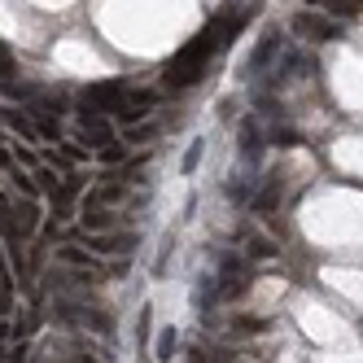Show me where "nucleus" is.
I'll use <instances>...</instances> for the list:
<instances>
[{
  "instance_id": "nucleus-24",
  "label": "nucleus",
  "mask_w": 363,
  "mask_h": 363,
  "mask_svg": "<svg viewBox=\"0 0 363 363\" xmlns=\"http://www.w3.org/2000/svg\"><path fill=\"white\" fill-rule=\"evenodd\" d=\"M0 171H5V175H13V171H18V158L9 153V145H0Z\"/></svg>"
},
{
  "instance_id": "nucleus-4",
  "label": "nucleus",
  "mask_w": 363,
  "mask_h": 363,
  "mask_svg": "<svg viewBox=\"0 0 363 363\" xmlns=\"http://www.w3.org/2000/svg\"><path fill=\"white\" fill-rule=\"evenodd\" d=\"M74 127H79L84 149H106L114 140V123L110 114H74Z\"/></svg>"
},
{
  "instance_id": "nucleus-2",
  "label": "nucleus",
  "mask_w": 363,
  "mask_h": 363,
  "mask_svg": "<svg viewBox=\"0 0 363 363\" xmlns=\"http://www.w3.org/2000/svg\"><path fill=\"white\" fill-rule=\"evenodd\" d=\"M123 92H127V88H123L118 79H110V84H92V88L79 92V106H70V110H74V114H110V118H114Z\"/></svg>"
},
{
  "instance_id": "nucleus-22",
  "label": "nucleus",
  "mask_w": 363,
  "mask_h": 363,
  "mask_svg": "<svg viewBox=\"0 0 363 363\" xmlns=\"http://www.w3.org/2000/svg\"><path fill=\"white\" fill-rule=\"evenodd\" d=\"M158 132V123H145V127H127V140H149Z\"/></svg>"
},
{
  "instance_id": "nucleus-12",
  "label": "nucleus",
  "mask_w": 363,
  "mask_h": 363,
  "mask_svg": "<svg viewBox=\"0 0 363 363\" xmlns=\"http://www.w3.org/2000/svg\"><path fill=\"white\" fill-rule=\"evenodd\" d=\"M74 197H79V179H70V184H62V189L53 193V215H57V219H70Z\"/></svg>"
},
{
  "instance_id": "nucleus-5",
  "label": "nucleus",
  "mask_w": 363,
  "mask_h": 363,
  "mask_svg": "<svg viewBox=\"0 0 363 363\" xmlns=\"http://www.w3.org/2000/svg\"><path fill=\"white\" fill-rule=\"evenodd\" d=\"M280 53H284V35H280V31H267L263 40H258V48L245 57V74H250V79H258V74H263Z\"/></svg>"
},
{
  "instance_id": "nucleus-7",
  "label": "nucleus",
  "mask_w": 363,
  "mask_h": 363,
  "mask_svg": "<svg viewBox=\"0 0 363 363\" xmlns=\"http://www.w3.org/2000/svg\"><path fill=\"white\" fill-rule=\"evenodd\" d=\"M88 241V250L96 254V258H106V254H118V258H127L136 250V237L132 232H118V237H84Z\"/></svg>"
},
{
  "instance_id": "nucleus-20",
  "label": "nucleus",
  "mask_w": 363,
  "mask_h": 363,
  "mask_svg": "<svg viewBox=\"0 0 363 363\" xmlns=\"http://www.w3.org/2000/svg\"><path fill=\"white\" fill-rule=\"evenodd\" d=\"M35 179H40V189H44V193H48V197H53V193H57V189H62V179H57V175H53V171H48V167H40V171H35Z\"/></svg>"
},
{
  "instance_id": "nucleus-21",
  "label": "nucleus",
  "mask_w": 363,
  "mask_h": 363,
  "mask_svg": "<svg viewBox=\"0 0 363 363\" xmlns=\"http://www.w3.org/2000/svg\"><path fill=\"white\" fill-rule=\"evenodd\" d=\"M272 145H298V132H294V127H276V132H272Z\"/></svg>"
},
{
  "instance_id": "nucleus-10",
  "label": "nucleus",
  "mask_w": 363,
  "mask_h": 363,
  "mask_svg": "<svg viewBox=\"0 0 363 363\" xmlns=\"http://www.w3.org/2000/svg\"><path fill=\"white\" fill-rule=\"evenodd\" d=\"M57 258H62L66 267H74V272H92V276L106 272V263H101L96 254H84V250H74V245H57Z\"/></svg>"
},
{
  "instance_id": "nucleus-3",
  "label": "nucleus",
  "mask_w": 363,
  "mask_h": 363,
  "mask_svg": "<svg viewBox=\"0 0 363 363\" xmlns=\"http://www.w3.org/2000/svg\"><path fill=\"white\" fill-rule=\"evenodd\" d=\"M289 31H294V35H302V40L324 44V40H337V18L315 13V9H302V13H294V18H289Z\"/></svg>"
},
{
  "instance_id": "nucleus-17",
  "label": "nucleus",
  "mask_w": 363,
  "mask_h": 363,
  "mask_svg": "<svg viewBox=\"0 0 363 363\" xmlns=\"http://www.w3.org/2000/svg\"><path fill=\"white\" fill-rule=\"evenodd\" d=\"M13 284H18V276H13V267H9L5 250H0V294H5L9 302H13Z\"/></svg>"
},
{
  "instance_id": "nucleus-14",
  "label": "nucleus",
  "mask_w": 363,
  "mask_h": 363,
  "mask_svg": "<svg viewBox=\"0 0 363 363\" xmlns=\"http://www.w3.org/2000/svg\"><path fill=\"white\" fill-rule=\"evenodd\" d=\"M175 346H179V333H175V328H162V333H158V346H153V359L171 363V359H175Z\"/></svg>"
},
{
  "instance_id": "nucleus-11",
  "label": "nucleus",
  "mask_w": 363,
  "mask_h": 363,
  "mask_svg": "<svg viewBox=\"0 0 363 363\" xmlns=\"http://www.w3.org/2000/svg\"><path fill=\"white\" fill-rule=\"evenodd\" d=\"M27 114H31V123H35V136H40V140H62V123H57L53 114H44V110H35V106H31Z\"/></svg>"
},
{
  "instance_id": "nucleus-9",
  "label": "nucleus",
  "mask_w": 363,
  "mask_h": 363,
  "mask_svg": "<svg viewBox=\"0 0 363 363\" xmlns=\"http://www.w3.org/2000/svg\"><path fill=\"white\" fill-rule=\"evenodd\" d=\"M237 145H241V158H245V162H258V158H263V145H267V140H263V132H258V123H254V118L241 123Z\"/></svg>"
},
{
  "instance_id": "nucleus-1",
  "label": "nucleus",
  "mask_w": 363,
  "mask_h": 363,
  "mask_svg": "<svg viewBox=\"0 0 363 363\" xmlns=\"http://www.w3.org/2000/svg\"><path fill=\"white\" fill-rule=\"evenodd\" d=\"M237 31H241V18H228V22L215 18L201 35H193V40L171 57V66L162 70V84H167L171 92H184V88L201 84L206 70H211V57L219 53V48H228L232 40H237Z\"/></svg>"
},
{
  "instance_id": "nucleus-15",
  "label": "nucleus",
  "mask_w": 363,
  "mask_h": 363,
  "mask_svg": "<svg viewBox=\"0 0 363 363\" xmlns=\"http://www.w3.org/2000/svg\"><path fill=\"white\" fill-rule=\"evenodd\" d=\"M315 5L328 18H350V13H359V0H315Z\"/></svg>"
},
{
  "instance_id": "nucleus-8",
  "label": "nucleus",
  "mask_w": 363,
  "mask_h": 363,
  "mask_svg": "<svg viewBox=\"0 0 363 363\" xmlns=\"http://www.w3.org/2000/svg\"><path fill=\"white\" fill-rule=\"evenodd\" d=\"M118 223L114 211H96V206L84 201V215H79V237H96V232H110Z\"/></svg>"
},
{
  "instance_id": "nucleus-23",
  "label": "nucleus",
  "mask_w": 363,
  "mask_h": 363,
  "mask_svg": "<svg viewBox=\"0 0 363 363\" xmlns=\"http://www.w3.org/2000/svg\"><path fill=\"white\" fill-rule=\"evenodd\" d=\"M250 254H254V258H272L276 250H272V241H263V237H254V241H250Z\"/></svg>"
},
{
  "instance_id": "nucleus-16",
  "label": "nucleus",
  "mask_w": 363,
  "mask_h": 363,
  "mask_svg": "<svg viewBox=\"0 0 363 363\" xmlns=\"http://www.w3.org/2000/svg\"><path fill=\"white\" fill-rule=\"evenodd\" d=\"M276 197H280V184L272 179V184L258 193V201H254V215H272V206H276Z\"/></svg>"
},
{
  "instance_id": "nucleus-6",
  "label": "nucleus",
  "mask_w": 363,
  "mask_h": 363,
  "mask_svg": "<svg viewBox=\"0 0 363 363\" xmlns=\"http://www.w3.org/2000/svg\"><path fill=\"white\" fill-rule=\"evenodd\" d=\"M153 106H158V92H149V88H140V92H123L114 118H118V123H136V118H149Z\"/></svg>"
},
{
  "instance_id": "nucleus-25",
  "label": "nucleus",
  "mask_w": 363,
  "mask_h": 363,
  "mask_svg": "<svg viewBox=\"0 0 363 363\" xmlns=\"http://www.w3.org/2000/svg\"><path fill=\"white\" fill-rule=\"evenodd\" d=\"M263 320H232V333H258Z\"/></svg>"
},
{
  "instance_id": "nucleus-26",
  "label": "nucleus",
  "mask_w": 363,
  "mask_h": 363,
  "mask_svg": "<svg viewBox=\"0 0 363 363\" xmlns=\"http://www.w3.org/2000/svg\"><path fill=\"white\" fill-rule=\"evenodd\" d=\"M9 211H13V201H9L5 193H0V223H5V219H9Z\"/></svg>"
},
{
  "instance_id": "nucleus-13",
  "label": "nucleus",
  "mask_w": 363,
  "mask_h": 363,
  "mask_svg": "<svg viewBox=\"0 0 363 363\" xmlns=\"http://www.w3.org/2000/svg\"><path fill=\"white\" fill-rule=\"evenodd\" d=\"M149 328H153V306L145 302V306H140V320H136V346H140V363L149 359V354H145V350H149Z\"/></svg>"
},
{
  "instance_id": "nucleus-18",
  "label": "nucleus",
  "mask_w": 363,
  "mask_h": 363,
  "mask_svg": "<svg viewBox=\"0 0 363 363\" xmlns=\"http://www.w3.org/2000/svg\"><path fill=\"white\" fill-rule=\"evenodd\" d=\"M201 153H206V140H193V145H189V153H184V162H179V171L193 175V171L201 167Z\"/></svg>"
},
{
  "instance_id": "nucleus-19",
  "label": "nucleus",
  "mask_w": 363,
  "mask_h": 363,
  "mask_svg": "<svg viewBox=\"0 0 363 363\" xmlns=\"http://www.w3.org/2000/svg\"><path fill=\"white\" fill-rule=\"evenodd\" d=\"M96 158L106 162V167H118V162H123V145H118V140H110L106 149H96Z\"/></svg>"
}]
</instances>
